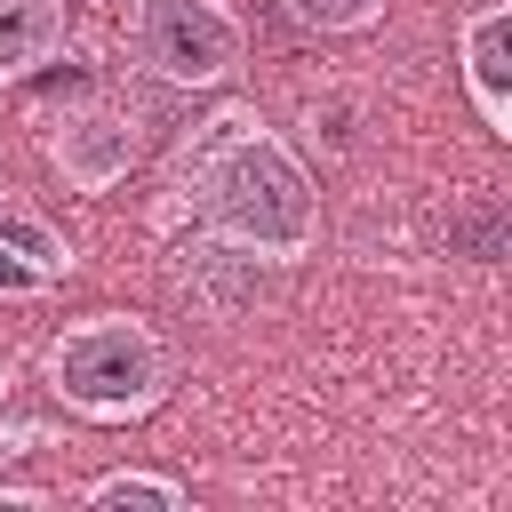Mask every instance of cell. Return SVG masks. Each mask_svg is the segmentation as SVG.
<instances>
[{"label": "cell", "mask_w": 512, "mask_h": 512, "mask_svg": "<svg viewBox=\"0 0 512 512\" xmlns=\"http://www.w3.org/2000/svg\"><path fill=\"white\" fill-rule=\"evenodd\" d=\"M152 224L280 272V264L312 256V240H320V184H312L304 152L248 96H224L208 120H192L176 136Z\"/></svg>", "instance_id": "1"}, {"label": "cell", "mask_w": 512, "mask_h": 512, "mask_svg": "<svg viewBox=\"0 0 512 512\" xmlns=\"http://www.w3.org/2000/svg\"><path fill=\"white\" fill-rule=\"evenodd\" d=\"M40 376L80 424H144L176 392V360H168L160 328L136 320V312L64 320L40 352Z\"/></svg>", "instance_id": "2"}, {"label": "cell", "mask_w": 512, "mask_h": 512, "mask_svg": "<svg viewBox=\"0 0 512 512\" xmlns=\"http://www.w3.org/2000/svg\"><path fill=\"white\" fill-rule=\"evenodd\" d=\"M120 48L160 88H232L248 64V24L232 0H120Z\"/></svg>", "instance_id": "3"}, {"label": "cell", "mask_w": 512, "mask_h": 512, "mask_svg": "<svg viewBox=\"0 0 512 512\" xmlns=\"http://www.w3.org/2000/svg\"><path fill=\"white\" fill-rule=\"evenodd\" d=\"M40 152L72 192L96 200V192L128 184V168L144 160V112L128 96H112V88H80L40 120Z\"/></svg>", "instance_id": "4"}, {"label": "cell", "mask_w": 512, "mask_h": 512, "mask_svg": "<svg viewBox=\"0 0 512 512\" xmlns=\"http://www.w3.org/2000/svg\"><path fill=\"white\" fill-rule=\"evenodd\" d=\"M456 64H464V96L480 112L488 136H512V0H480L456 32Z\"/></svg>", "instance_id": "5"}, {"label": "cell", "mask_w": 512, "mask_h": 512, "mask_svg": "<svg viewBox=\"0 0 512 512\" xmlns=\"http://www.w3.org/2000/svg\"><path fill=\"white\" fill-rule=\"evenodd\" d=\"M72 240L40 216V208H24V200H0V304H32V296H48V288H64L72 280Z\"/></svg>", "instance_id": "6"}, {"label": "cell", "mask_w": 512, "mask_h": 512, "mask_svg": "<svg viewBox=\"0 0 512 512\" xmlns=\"http://www.w3.org/2000/svg\"><path fill=\"white\" fill-rule=\"evenodd\" d=\"M64 32H72V0H0V88L56 64Z\"/></svg>", "instance_id": "7"}, {"label": "cell", "mask_w": 512, "mask_h": 512, "mask_svg": "<svg viewBox=\"0 0 512 512\" xmlns=\"http://www.w3.org/2000/svg\"><path fill=\"white\" fill-rule=\"evenodd\" d=\"M80 504H152V512H184V480L168 472H96L80 488Z\"/></svg>", "instance_id": "8"}, {"label": "cell", "mask_w": 512, "mask_h": 512, "mask_svg": "<svg viewBox=\"0 0 512 512\" xmlns=\"http://www.w3.org/2000/svg\"><path fill=\"white\" fill-rule=\"evenodd\" d=\"M304 32H368V24H384V8L392 0H280Z\"/></svg>", "instance_id": "9"}, {"label": "cell", "mask_w": 512, "mask_h": 512, "mask_svg": "<svg viewBox=\"0 0 512 512\" xmlns=\"http://www.w3.org/2000/svg\"><path fill=\"white\" fill-rule=\"evenodd\" d=\"M8 384H16V376H8V368H0V464H8V456H24V448H40V432H32V424H16V416H8Z\"/></svg>", "instance_id": "10"}]
</instances>
